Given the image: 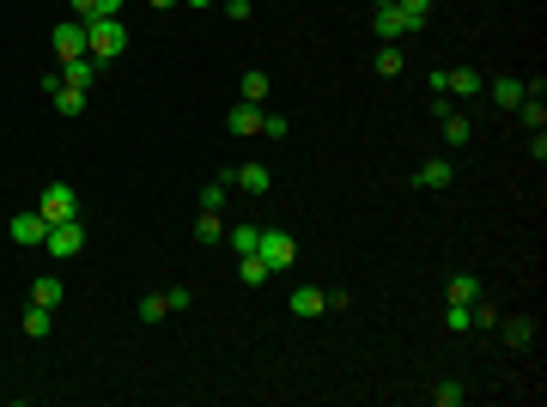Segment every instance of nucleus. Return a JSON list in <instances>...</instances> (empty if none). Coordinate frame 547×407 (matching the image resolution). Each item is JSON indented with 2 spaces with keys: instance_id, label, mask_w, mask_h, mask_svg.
I'll list each match as a JSON object with an SVG mask.
<instances>
[{
  "instance_id": "obj_1",
  "label": "nucleus",
  "mask_w": 547,
  "mask_h": 407,
  "mask_svg": "<svg viewBox=\"0 0 547 407\" xmlns=\"http://www.w3.org/2000/svg\"><path fill=\"white\" fill-rule=\"evenodd\" d=\"M122 49H128V25H122V19H86V55H92L98 68H110Z\"/></svg>"
},
{
  "instance_id": "obj_2",
  "label": "nucleus",
  "mask_w": 547,
  "mask_h": 407,
  "mask_svg": "<svg viewBox=\"0 0 547 407\" xmlns=\"http://www.w3.org/2000/svg\"><path fill=\"white\" fill-rule=\"evenodd\" d=\"M37 213H43V225H61V219H79V195H73L68 183H49V189L37 195Z\"/></svg>"
},
{
  "instance_id": "obj_3",
  "label": "nucleus",
  "mask_w": 547,
  "mask_h": 407,
  "mask_svg": "<svg viewBox=\"0 0 547 407\" xmlns=\"http://www.w3.org/2000/svg\"><path fill=\"white\" fill-rule=\"evenodd\" d=\"M43 249H49L55 262H73V256L86 249V225H79V219H61V225H49V238H43Z\"/></svg>"
},
{
  "instance_id": "obj_4",
  "label": "nucleus",
  "mask_w": 547,
  "mask_h": 407,
  "mask_svg": "<svg viewBox=\"0 0 547 407\" xmlns=\"http://www.w3.org/2000/svg\"><path fill=\"white\" fill-rule=\"evenodd\" d=\"M43 92L55 98V116H79V110H86V98H92V92L68 85V79H61V68H49V73H43Z\"/></svg>"
},
{
  "instance_id": "obj_5",
  "label": "nucleus",
  "mask_w": 547,
  "mask_h": 407,
  "mask_svg": "<svg viewBox=\"0 0 547 407\" xmlns=\"http://www.w3.org/2000/svg\"><path fill=\"white\" fill-rule=\"evenodd\" d=\"M225 189H243V195H268V189H274V170H268V165H256V159H243V165L225 170Z\"/></svg>"
},
{
  "instance_id": "obj_6",
  "label": "nucleus",
  "mask_w": 547,
  "mask_h": 407,
  "mask_svg": "<svg viewBox=\"0 0 547 407\" xmlns=\"http://www.w3.org/2000/svg\"><path fill=\"white\" fill-rule=\"evenodd\" d=\"M256 256L268 262V273H286V268H292V256H298V243H292V232H262Z\"/></svg>"
},
{
  "instance_id": "obj_7",
  "label": "nucleus",
  "mask_w": 547,
  "mask_h": 407,
  "mask_svg": "<svg viewBox=\"0 0 547 407\" xmlns=\"http://www.w3.org/2000/svg\"><path fill=\"white\" fill-rule=\"evenodd\" d=\"M49 43H55V68H61V61H79V55H86V19H61Z\"/></svg>"
},
{
  "instance_id": "obj_8",
  "label": "nucleus",
  "mask_w": 547,
  "mask_h": 407,
  "mask_svg": "<svg viewBox=\"0 0 547 407\" xmlns=\"http://www.w3.org/2000/svg\"><path fill=\"white\" fill-rule=\"evenodd\" d=\"M371 31L383 37V43H396V37H408V31H413V19L402 12V6H377V12H371Z\"/></svg>"
},
{
  "instance_id": "obj_9",
  "label": "nucleus",
  "mask_w": 547,
  "mask_h": 407,
  "mask_svg": "<svg viewBox=\"0 0 547 407\" xmlns=\"http://www.w3.org/2000/svg\"><path fill=\"white\" fill-rule=\"evenodd\" d=\"M6 232H12V243H31V249H43V238H49V225H43V213H12V225H6Z\"/></svg>"
},
{
  "instance_id": "obj_10",
  "label": "nucleus",
  "mask_w": 547,
  "mask_h": 407,
  "mask_svg": "<svg viewBox=\"0 0 547 407\" xmlns=\"http://www.w3.org/2000/svg\"><path fill=\"white\" fill-rule=\"evenodd\" d=\"M225 128L238 140H249V134H262V103H238L232 116H225Z\"/></svg>"
},
{
  "instance_id": "obj_11",
  "label": "nucleus",
  "mask_w": 547,
  "mask_h": 407,
  "mask_svg": "<svg viewBox=\"0 0 547 407\" xmlns=\"http://www.w3.org/2000/svg\"><path fill=\"white\" fill-rule=\"evenodd\" d=\"M480 85H486V79H480L475 68H450L445 73V92H450V98H480Z\"/></svg>"
},
{
  "instance_id": "obj_12",
  "label": "nucleus",
  "mask_w": 547,
  "mask_h": 407,
  "mask_svg": "<svg viewBox=\"0 0 547 407\" xmlns=\"http://www.w3.org/2000/svg\"><path fill=\"white\" fill-rule=\"evenodd\" d=\"M61 79H68V85H79V92H92V85H98V61H92V55L61 61Z\"/></svg>"
},
{
  "instance_id": "obj_13",
  "label": "nucleus",
  "mask_w": 547,
  "mask_h": 407,
  "mask_svg": "<svg viewBox=\"0 0 547 407\" xmlns=\"http://www.w3.org/2000/svg\"><path fill=\"white\" fill-rule=\"evenodd\" d=\"M322 310H329V292H322V286H298V292H292V316H322Z\"/></svg>"
},
{
  "instance_id": "obj_14",
  "label": "nucleus",
  "mask_w": 547,
  "mask_h": 407,
  "mask_svg": "<svg viewBox=\"0 0 547 407\" xmlns=\"http://www.w3.org/2000/svg\"><path fill=\"white\" fill-rule=\"evenodd\" d=\"M61 298H68V286H61V280H55V273H43V280H31V305H43V310H55V305H61Z\"/></svg>"
},
{
  "instance_id": "obj_15",
  "label": "nucleus",
  "mask_w": 547,
  "mask_h": 407,
  "mask_svg": "<svg viewBox=\"0 0 547 407\" xmlns=\"http://www.w3.org/2000/svg\"><path fill=\"white\" fill-rule=\"evenodd\" d=\"M413 183H420V189H450V183H456V170H450L445 159H432V165L413 170Z\"/></svg>"
},
{
  "instance_id": "obj_16",
  "label": "nucleus",
  "mask_w": 547,
  "mask_h": 407,
  "mask_svg": "<svg viewBox=\"0 0 547 407\" xmlns=\"http://www.w3.org/2000/svg\"><path fill=\"white\" fill-rule=\"evenodd\" d=\"M480 92L499 103V110H517V103H523V79H493V85H480Z\"/></svg>"
},
{
  "instance_id": "obj_17",
  "label": "nucleus",
  "mask_w": 547,
  "mask_h": 407,
  "mask_svg": "<svg viewBox=\"0 0 547 407\" xmlns=\"http://www.w3.org/2000/svg\"><path fill=\"white\" fill-rule=\"evenodd\" d=\"M445 298H450V305H475V298H480V280H475V273H450Z\"/></svg>"
},
{
  "instance_id": "obj_18",
  "label": "nucleus",
  "mask_w": 547,
  "mask_h": 407,
  "mask_svg": "<svg viewBox=\"0 0 547 407\" xmlns=\"http://www.w3.org/2000/svg\"><path fill=\"white\" fill-rule=\"evenodd\" d=\"M438 122H445V140H450V146H469V134H475V128H469V116H456V110H445Z\"/></svg>"
},
{
  "instance_id": "obj_19",
  "label": "nucleus",
  "mask_w": 547,
  "mask_h": 407,
  "mask_svg": "<svg viewBox=\"0 0 547 407\" xmlns=\"http://www.w3.org/2000/svg\"><path fill=\"white\" fill-rule=\"evenodd\" d=\"M243 103H268V73H262V68L243 73Z\"/></svg>"
},
{
  "instance_id": "obj_20",
  "label": "nucleus",
  "mask_w": 547,
  "mask_h": 407,
  "mask_svg": "<svg viewBox=\"0 0 547 407\" xmlns=\"http://www.w3.org/2000/svg\"><path fill=\"white\" fill-rule=\"evenodd\" d=\"M517 116H523V128L535 134V128H542V122H547V103H542V98H529V92H523V103H517Z\"/></svg>"
},
{
  "instance_id": "obj_21",
  "label": "nucleus",
  "mask_w": 547,
  "mask_h": 407,
  "mask_svg": "<svg viewBox=\"0 0 547 407\" xmlns=\"http://www.w3.org/2000/svg\"><path fill=\"white\" fill-rule=\"evenodd\" d=\"M238 273H243V286H262V280H268V262L249 249V256H238Z\"/></svg>"
},
{
  "instance_id": "obj_22",
  "label": "nucleus",
  "mask_w": 547,
  "mask_h": 407,
  "mask_svg": "<svg viewBox=\"0 0 547 407\" xmlns=\"http://www.w3.org/2000/svg\"><path fill=\"white\" fill-rule=\"evenodd\" d=\"M225 238V219H219V213H201V219H195V243H219Z\"/></svg>"
},
{
  "instance_id": "obj_23",
  "label": "nucleus",
  "mask_w": 547,
  "mask_h": 407,
  "mask_svg": "<svg viewBox=\"0 0 547 407\" xmlns=\"http://www.w3.org/2000/svg\"><path fill=\"white\" fill-rule=\"evenodd\" d=\"M529 340H535V322H529V316H511V322H505V346H529Z\"/></svg>"
},
{
  "instance_id": "obj_24",
  "label": "nucleus",
  "mask_w": 547,
  "mask_h": 407,
  "mask_svg": "<svg viewBox=\"0 0 547 407\" xmlns=\"http://www.w3.org/2000/svg\"><path fill=\"white\" fill-rule=\"evenodd\" d=\"M165 316H171L165 292H146V298H140V322H165Z\"/></svg>"
},
{
  "instance_id": "obj_25",
  "label": "nucleus",
  "mask_w": 547,
  "mask_h": 407,
  "mask_svg": "<svg viewBox=\"0 0 547 407\" xmlns=\"http://www.w3.org/2000/svg\"><path fill=\"white\" fill-rule=\"evenodd\" d=\"M49 316H55V310L31 305V310H25V335H31V340H43V335H49Z\"/></svg>"
},
{
  "instance_id": "obj_26",
  "label": "nucleus",
  "mask_w": 547,
  "mask_h": 407,
  "mask_svg": "<svg viewBox=\"0 0 547 407\" xmlns=\"http://www.w3.org/2000/svg\"><path fill=\"white\" fill-rule=\"evenodd\" d=\"M225 238H232V249H238V256H249V249L262 243V225H238V232H225Z\"/></svg>"
},
{
  "instance_id": "obj_27",
  "label": "nucleus",
  "mask_w": 547,
  "mask_h": 407,
  "mask_svg": "<svg viewBox=\"0 0 547 407\" xmlns=\"http://www.w3.org/2000/svg\"><path fill=\"white\" fill-rule=\"evenodd\" d=\"M262 134H268V140H286V134H292V122H286L280 110H262Z\"/></svg>"
},
{
  "instance_id": "obj_28",
  "label": "nucleus",
  "mask_w": 547,
  "mask_h": 407,
  "mask_svg": "<svg viewBox=\"0 0 547 407\" xmlns=\"http://www.w3.org/2000/svg\"><path fill=\"white\" fill-rule=\"evenodd\" d=\"M432 402H438V407H462V402H469V389H462V383H438Z\"/></svg>"
},
{
  "instance_id": "obj_29",
  "label": "nucleus",
  "mask_w": 547,
  "mask_h": 407,
  "mask_svg": "<svg viewBox=\"0 0 547 407\" xmlns=\"http://www.w3.org/2000/svg\"><path fill=\"white\" fill-rule=\"evenodd\" d=\"M469 310H475V329H480V335H493V329H499V310L486 305V298H475Z\"/></svg>"
},
{
  "instance_id": "obj_30",
  "label": "nucleus",
  "mask_w": 547,
  "mask_h": 407,
  "mask_svg": "<svg viewBox=\"0 0 547 407\" xmlns=\"http://www.w3.org/2000/svg\"><path fill=\"white\" fill-rule=\"evenodd\" d=\"M377 73H383V79H396V73H402V49H389V43H383V49H377Z\"/></svg>"
},
{
  "instance_id": "obj_31",
  "label": "nucleus",
  "mask_w": 547,
  "mask_h": 407,
  "mask_svg": "<svg viewBox=\"0 0 547 407\" xmlns=\"http://www.w3.org/2000/svg\"><path fill=\"white\" fill-rule=\"evenodd\" d=\"M219 207H225V176H219V183H207V189H201V213H219Z\"/></svg>"
},
{
  "instance_id": "obj_32",
  "label": "nucleus",
  "mask_w": 547,
  "mask_h": 407,
  "mask_svg": "<svg viewBox=\"0 0 547 407\" xmlns=\"http://www.w3.org/2000/svg\"><path fill=\"white\" fill-rule=\"evenodd\" d=\"M396 6H402V12H408V19H413V31H420V25L432 19V0H396Z\"/></svg>"
},
{
  "instance_id": "obj_33",
  "label": "nucleus",
  "mask_w": 547,
  "mask_h": 407,
  "mask_svg": "<svg viewBox=\"0 0 547 407\" xmlns=\"http://www.w3.org/2000/svg\"><path fill=\"white\" fill-rule=\"evenodd\" d=\"M450 329H456V335H462V329H475V310H469V305H450Z\"/></svg>"
},
{
  "instance_id": "obj_34",
  "label": "nucleus",
  "mask_w": 547,
  "mask_h": 407,
  "mask_svg": "<svg viewBox=\"0 0 547 407\" xmlns=\"http://www.w3.org/2000/svg\"><path fill=\"white\" fill-rule=\"evenodd\" d=\"M165 305H171V310H189V305H195V292H189V286H171V292H165Z\"/></svg>"
},
{
  "instance_id": "obj_35",
  "label": "nucleus",
  "mask_w": 547,
  "mask_h": 407,
  "mask_svg": "<svg viewBox=\"0 0 547 407\" xmlns=\"http://www.w3.org/2000/svg\"><path fill=\"white\" fill-rule=\"evenodd\" d=\"M249 12H256V0H225V19H238V25H243Z\"/></svg>"
},
{
  "instance_id": "obj_36",
  "label": "nucleus",
  "mask_w": 547,
  "mask_h": 407,
  "mask_svg": "<svg viewBox=\"0 0 547 407\" xmlns=\"http://www.w3.org/2000/svg\"><path fill=\"white\" fill-rule=\"evenodd\" d=\"M73 6V19H98V0H68Z\"/></svg>"
},
{
  "instance_id": "obj_37",
  "label": "nucleus",
  "mask_w": 547,
  "mask_h": 407,
  "mask_svg": "<svg viewBox=\"0 0 547 407\" xmlns=\"http://www.w3.org/2000/svg\"><path fill=\"white\" fill-rule=\"evenodd\" d=\"M183 6H195V12H207V6H219V0H183Z\"/></svg>"
},
{
  "instance_id": "obj_38",
  "label": "nucleus",
  "mask_w": 547,
  "mask_h": 407,
  "mask_svg": "<svg viewBox=\"0 0 547 407\" xmlns=\"http://www.w3.org/2000/svg\"><path fill=\"white\" fill-rule=\"evenodd\" d=\"M146 6H176V0H146Z\"/></svg>"
},
{
  "instance_id": "obj_39",
  "label": "nucleus",
  "mask_w": 547,
  "mask_h": 407,
  "mask_svg": "<svg viewBox=\"0 0 547 407\" xmlns=\"http://www.w3.org/2000/svg\"><path fill=\"white\" fill-rule=\"evenodd\" d=\"M377 6H396V0H377Z\"/></svg>"
}]
</instances>
